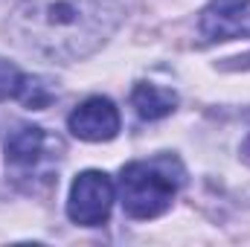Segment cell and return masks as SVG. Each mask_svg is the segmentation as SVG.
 <instances>
[{
  "mask_svg": "<svg viewBox=\"0 0 250 247\" xmlns=\"http://www.w3.org/2000/svg\"><path fill=\"white\" fill-rule=\"evenodd\" d=\"M187 184V169L175 154L134 160L120 172V201L125 215L148 221L163 215Z\"/></svg>",
  "mask_w": 250,
  "mask_h": 247,
  "instance_id": "cell-2",
  "label": "cell"
},
{
  "mask_svg": "<svg viewBox=\"0 0 250 247\" xmlns=\"http://www.w3.org/2000/svg\"><path fill=\"white\" fill-rule=\"evenodd\" d=\"M23 84H26V76H23L12 62L0 59V102H6V99H18L21 90H23Z\"/></svg>",
  "mask_w": 250,
  "mask_h": 247,
  "instance_id": "cell-8",
  "label": "cell"
},
{
  "mask_svg": "<svg viewBox=\"0 0 250 247\" xmlns=\"http://www.w3.org/2000/svg\"><path fill=\"white\" fill-rule=\"evenodd\" d=\"M123 0H21L12 15L18 41L47 59L90 56L117 29Z\"/></svg>",
  "mask_w": 250,
  "mask_h": 247,
  "instance_id": "cell-1",
  "label": "cell"
},
{
  "mask_svg": "<svg viewBox=\"0 0 250 247\" xmlns=\"http://www.w3.org/2000/svg\"><path fill=\"white\" fill-rule=\"evenodd\" d=\"M62 140L41 125H21L6 140V166L15 178H47L62 157Z\"/></svg>",
  "mask_w": 250,
  "mask_h": 247,
  "instance_id": "cell-3",
  "label": "cell"
},
{
  "mask_svg": "<svg viewBox=\"0 0 250 247\" xmlns=\"http://www.w3.org/2000/svg\"><path fill=\"white\" fill-rule=\"evenodd\" d=\"M114 181L105 172L87 169L82 172L73 186H70V198H67V215L73 224L82 227H99L108 221L111 206H114Z\"/></svg>",
  "mask_w": 250,
  "mask_h": 247,
  "instance_id": "cell-4",
  "label": "cell"
},
{
  "mask_svg": "<svg viewBox=\"0 0 250 247\" xmlns=\"http://www.w3.org/2000/svg\"><path fill=\"white\" fill-rule=\"evenodd\" d=\"M198 26L209 41L250 38V0H209Z\"/></svg>",
  "mask_w": 250,
  "mask_h": 247,
  "instance_id": "cell-6",
  "label": "cell"
},
{
  "mask_svg": "<svg viewBox=\"0 0 250 247\" xmlns=\"http://www.w3.org/2000/svg\"><path fill=\"white\" fill-rule=\"evenodd\" d=\"M131 105H134L140 120L154 123V120H163V117H169L175 111L178 96L169 87H160V84H151V82H140L131 90Z\"/></svg>",
  "mask_w": 250,
  "mask_h": 247,
  "instance_id": "cell-7",
  "label": "cell"
},
{
  "mask_svg": "<svg viewBox=\"0 0 250 247\" xmlns=\"http://www.w3.org/2000/svg\"><path fill=\"white\" fill-rule=\"evenodd\" d=\"M67 125H70L73 137H79L84 143H108L120 134V111L111 99L90 96L70 114Z\"/></svg>",
  "mask_w": 250,
  "mask_h": 247,
  "instance_id": "cell-5",
  "label": "cell"
}]
</instances>
